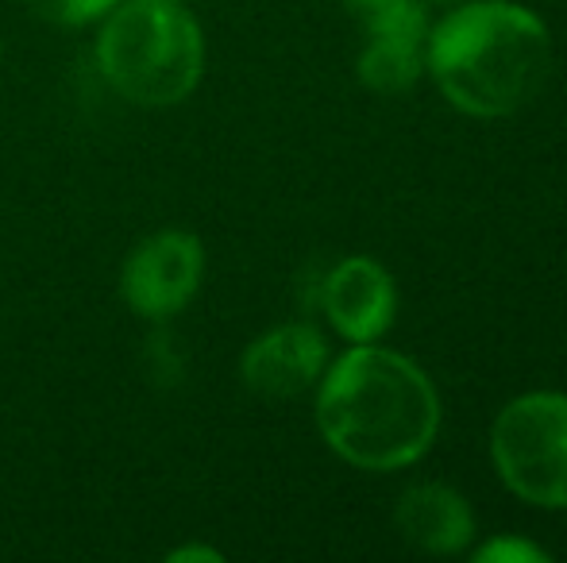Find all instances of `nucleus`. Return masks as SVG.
Masks as SVG:
<instances>
[{"instance_id":"obj_9","label":"nucleus","mask_w":567,"mask_h":563,"mask_svg":"<svg viewBox=\"0 0 567 563\" xmlns=\"http://www.w3.org/2000/svg\"><path fill=\"white\" fill-rule=\"evenodd\" d=\"M390 521L405 549L421 552V556H467L471 544L478 541V518L471 498L441 479H421L405 487Z\"/></svg>"},{"instance_id":"obj_12","label":"nucleus","mask_w":567,"mask_h":563,"mask_svg":"<svg viewBox=\"0 0 567 563\" xmlns=\"http://www.w3.org/2000/svg\"><path fill=\"white\" fill-rule=\"evenodd\" d=\"M166 563H225V552L205 549V544H182V549L166 552Z\"/></svg>"},{"instance_id":"obj_5","label":"nucleus","mask_w":567,"mask_h":563,"mask_svg":"<svg viewBox=\"0 0 567 563\" xmlns=\"http://www.w3.org/2000/svg\"><path fill=\"white\" fill-rule=\"evenodd\" d=\"M205 282V248L186 228L140 240L120 267V298L143 321H171L197 298Z\"/></svg>"},{"instance_id":"obj_7","label":"nucleus","mask_w":567,"mask_h":563,"mask_svg":"<svg viewBox=\"0 0 567 563\" xmlns=\"http://www.w3.org/2000/svg\"><path fill=\"white\" fill-rule=\"evenodd\" d=\"M329 336L309 321H286L259 332L239 355V378L255 398H301L321 383L329 367Z\"/></svg>"},{"instance_id":"obj_1","label":"nucleus","mask_w":567,"mask_h":563,"mask_svg":"<svg viewBox=\"0 0 567 563\" xmlns=\"http://www.w3.org/2000/svg\"><path fill=\"white\" fill-rule=\"evenodd\" d=\"M313 421L348 467L390 475L433 451L444 409L417 359L382 344H348L313 386Z\"/></svg>"},{"instance_id":"obj_13","label":"nucleus","mask_w":567,"mask_h":563,"mask_svg":"<svg viewBox=\"0 0 567 563\" xmlns=\"http://www.w3.org/2000/svg\"><path fill=\"white\" fill-rule=\"evenodd\" d=\"M340 4L348 8V12L355 15L359 23H363V20H371L374 12H382V8L398 4V0H340Z\"/></svg>"},{"instance_id":"obj_15","label":"nucleus","mask_w":567,"mask_h":563,"mask_svg":"<svg viewBox=\"0 0 567 563\" xmlns=\"http://www.w3.org/2000/svg\"><path fill=\"white\" fill-rule=\"evenodd\" d=\"M0 59H4V46H0Z\"/></svg>"},{"instance_id":"obj_2","label":"nucleus","mask_w":567,"mask_h":563,"mask_svg":"<svg viewBox=\"0 0 567 563\" xmlns=\"http://www.w3.org/2000/svg\"><path fill=\"white\" fill-rule=\"evenodd\" d=\"M553 31L517 0H463L429 23L425 74L463 116L502 121L545 90Z\"/></svg>"},{"instance_id":"obj_3","label":"nucleus","mask_w":567,"mask_h":563,"mask_svg":"<svg viewBox=\"0 0 567 563\" xmlns=\"http://www.w3.org/2000/svg\"><path fill=\"white\" fill-rule=\"evenodd\" d=\"M97 70L135 108H174L205 74V31L186 0H120L101 20Z\"/></svg>"},{"instance_id":"obj_4","label":"nucleus","mask_w":567,"mask_h":563,"mask_svg":"<svg viewBox=\"0 0 567 563\" xmlns=\"http://www.w3.org/2000/svg\"><path fill=\"white\" fill-rule=\"evenodd\" d=\"M491 467L498 482L545 513H567V394L529 390L491 421Z\"/></svg>"},{"instance_id":"obj_10","label":"nucleus","mask_w":567,"mask_h":563,"mask_svg":"<svg viewBox=\"0 0 567 563\" xmlns=\"http://www.w3.org/2000/svg\"><path fill=\"white\" fill-rule=\"evenodd\" d=\"M120 0H28V8L39 20L54 23V28H93L101 23Z\"/></svg>"},{"instance_id":"obj_11","label":"nucleus","mask_w":567,"mask_h":563,"mask_svg":"<svg viewBox=\"0 0 567 563\" xmlns=\"http://www.w3.org/2000/svg\"><path fill=\"white\" fill-rule=\"evenodd\" d=\"M475 563H548L553 552L545 544L529 541V536H514V533H494L483 544H471L467 552Z\"/></svg>"},{"instance_id":"obj_14","label":"nucleus","mask_w":567,"mask_h":563,"mask_svg":"<svg viewBox=\"0 0 567 563\" xmlns=\"http://www.w3.org/2000/svg\"><path fill=\"white\" fill-rule=\"evenodd\" d=\"M425 4H436V8H452V4H463V0H425Z\"/></svg>"},{"instance_id":"obj_8","label":"nucleus","mask_w":567,"mask_h":563,"mask_svg":"<svg viewBox=\"0 0 567 563\" xmlns=\"http://www.w3.org/2000/svg\"><path fill=\"white\" fill-rule=\"evenodd\" d=\"M425 0H398V4L363 20L367 43L355 59V77L379 97L410 93L425 77V39H429Z\"/></svg>"},{"instance_id":"obj_6","label":"nucleus","mask_w":567,"mask_h":563,"mask_svg":"<svg viewBox=\"0 0 567 563\" xmlns=\"http://www.w3.org/2000/svg\"><path fill=\"white\" fill-rule=\"evenodd\" d=\"M317 309L343 344H382L398 321V282L379 259L343 256L317 282Z\"/></svg>"}]
</instances>
